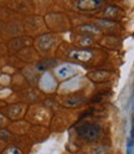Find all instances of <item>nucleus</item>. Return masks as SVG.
Returning a JSON list of instances; mask_svg holds the SVG:
<instances>
[{
	"label": "nucleus",
	"mask_w": 134,
	"mask_h": 154,
	"mask_svg": "<svg viewBox=\"0 0 134 154\" xmlns=\"http://www.w3.org/2000/svg\"><path fill=\"white\" fill-rule=\"evenodd\" d=\"M5 154H20V150H19L17 148H15V147H10L5 152Z\"/></svg>",
	"instance_id": "39448f33"
},
{
	"label": "nucleus",
	"mask_w": 134,
	"mask_h": 154,
	"mask_svg": "<svg viewBox=\"0 0 134 154\" xmlns=\"http://www.w3.org/2000/svg\"><path fill=\"white\" fill-rule=\"evenodd\" d=\"M76 132H77V134L82 139L88 140V142H93L101 137L102 128L98 126V124H94V123H83V124L77 126Z\"/></svg>",
	"instance_id": "f257e3e1"
},
{
	"label": "nucleus",
	"mask_w": 134,
	"mask_h": 154,
	"mask_svg": "<svg viewBox=\"0 0 134 154\" xmlns=\"http://www.w3.org/2000/svg\"><path fill=\"white\" fill-rule=\"evenodd\" d=\"M101 5H102L101 0H90V2L82 0V2H78L76 6L82 11H88V10H96V9L99 8Z\"/></svg>",
	"instance_id": "f03ea898"
},
{
	"label": "nucleus",
	"mask_w": 134,
	"mask_h": 154,
	"mask_svg": "<svg viewBox=\"0 0 134 154\" xmlns=\"http://www.w3.org/2000/svg\"><path fill=\"white\" fill-rule=\"evenodd\" d=\"M127 154H134V136H130L127 142Z\"/></svg>",
	"instance_id": "20e7f679"
},
{
	"label": "nucleus",
	"mask_w": 134,
	"mask_h": 154,
	"mask_svg": "<svg viewBox=\"0 0 134 154\" xmlns=\"http://www.w3.org/2000/svg\"><path fill=\"white\" fill-rule=\"evenodd\" d=\"M71 57L80 61H87L92 57V52L90 50H82V51H73L71 52Z\"/></svg>",
	"instance_id": "7ed1b4c3"
}]
</instances>
